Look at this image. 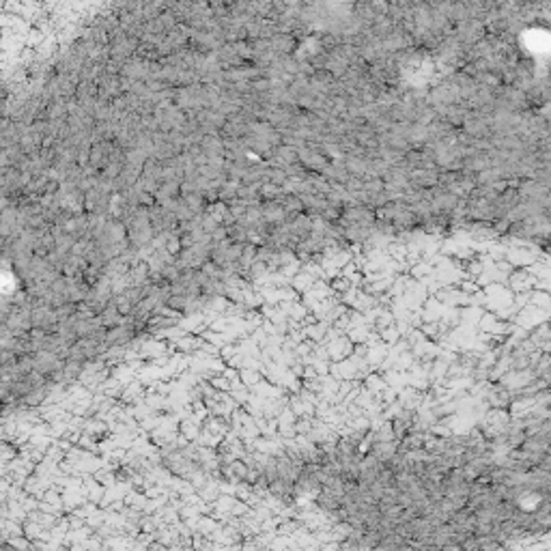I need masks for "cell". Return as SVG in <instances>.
Segmentation results:
<instances>
[{"label":"cell","instance_id":"obj_1","mask_svg":"<svg viewBox=\"0 0 551 551\" xmlns=\"http://www.w3.org/2000/svg\"><path fill=\"white\" fill-rule=\"evenodd\" d=\"M278 491L308 502L355 551H515L547 532V478L480 446L448 456L289 465Z\"/></svg>","mask_w":551,"mask_h":551}]
</instances>
